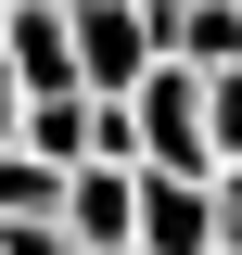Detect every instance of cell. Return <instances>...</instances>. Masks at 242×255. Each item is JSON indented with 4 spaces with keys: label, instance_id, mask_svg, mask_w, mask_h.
<instances>
[{
    "label": "cell",
    "instance_id": "1",
    "mask_svg": "<svg viewBox=\"0 0 242 255\" xmlns=\"http://www.w3.org/2000/svg\"><path fill=\"white\" fill-rule=\"evenodd\" d=\"M127 140H140L153 179H217V153H204V77L191 64H153L127 90Z\"/></svg>",
    "mask_w": 242,
    "mask_h": 255
},
{
    "label": "cell",
    "instance_id": "2",
    "mask_svg": "<svg viewBox=\"0 0 242 255\" xmlns=\"http://www.w3.org/2000/svg\"><path fill=\"white\" fill-rule=\"evenodd\" d=\"M64 38H77V90L90 102H127L153 77V0H64Z\"/></svg>",
    "mask_w": 242,
    "mask_h": 255
},
{
    "label": "cell",
    "instance_id": "3",
    "mask_svg": "<svg viewBox=\"0 0 242 255\" xmlns=\"http://www.w3.org/2000/svg\"><path fill=\"white\" fill-rule=\"evenodd\" d=\"M64 243L77 255H127L140 243V166H77L64 179Z\"/></svg>",
    "mask_w": 242,
    "mask_h": 255
},
{
    "label": "cell",
    "instance_id": "4",
    "mask_svg": "<svg viewBox=\"0 0 242 255\" xmlns=\"http://www.w3.org/2000/svg\"><path fill=\"white\" fill-rule=\"evenodd\" d=\"M0 64H13V90H26V102L77 90V38H64V0H13V13H0Z\"/></svg>",
    "mask_w": 242,
    "mask_h": 255
},
{
    "label": "cell",
    "instance_id": "5",
    "mask_svg": "<svg viewBox=\"0 0 242 255\" xmlns=\"http://www.w3.org/2000/svg\"><path fill=\"white\" fill-rule=\"evenodd\" d=\"M127 255H217V191L140 166V243H127Z\"/></svg>",
    "mask_w": 242,
    "mask_h": 255
},
{
    "label": "cell",
    "instance_id": "6",
    "mask_svg": "<svg viewBox=\"0 0 242 255\" xmlns=\"http://www.w3.org/2000/svg\"><path fill=\"white\" fill-rule=\"evenodd\" d=\"M153 51L191 64V77L242 64V0H153Z\"/></svg>",
    "mask_w": 242,
    "mask_h": 255
},
{
    "label": "cell",
    "instance_id": "7",
    "mask_svg": "<svg viewBox=\"0 0 242 255\" xmlns=\"http://www.w3.org/2000/svg\"><path fill=\"white\" fill-rule=\"evenodd\" d=\"M90 128H102V102H90V90H51V102H26L13 153H38L51 179H77V166H90Z\"/></svg>",
    "mask_w": 242,
    "mask_h": 255
},
{
    "label": "cell",
    "instance_id": "8",
    "mask_svg": "<svg viewBox=\"0 0 242 255\" xmlns=\"http://www.w3.org/2000/svg\"><path fill=\"white\" fill-rule=\"evenodd\" d=\"M13 217H64V179H51L38 153H13V140H0V230H13Z\"/></svg>",
    "mask_w": 242,
    "mask_h": 255
},
{
    "label": "cell",
    "instance_id": "9",
    "mask_svg": "<svg viewBox=\"0 0 242 255\" xmlns=\"http://www.w3.org/2000/svg\"><path fill=\"white\" fill-rule=\"evenodd\" d=\"M204 153L242 166V64H217V77H204Z\"/></svg>",
    "mask_w": 242,
    "mask_h": 255
},
{
    "label": "cell",
    "instance_id": "10",
    "mask_svg": "<svg viewBox=\"0 0 242 255\" xmlns=\"http://www.w3.org/2000/svg\"><path fill=\"white\" fill-rule=\"evenodd\" d=\"M204 191H217V255H242V166H217Z\"/></svg>",
    "mask_w": 242,
    "mask_h": 255
},
{
    "label": "cell",
    "instance_id": "11",
    "mask_svg": "<svg viewBox=\"0 0 242 255\" xmlns=\"http://www.w3.org/2000/svg\"><path fill=\"white\" fill-rule=\"evenodd\" d=\"M0 255H77V243H64V217H13V230H0Z\"/></svg>",
    "mask_w": 242,
    "mask_h": 255
},
{
    "label": "cell",
    "instance_id": "12",
    "mask_svg": "<svg viewBox=\"0 0 242 255\" xmlns=\"http://www.w3.org/2000/svg\"><path fill=\"white\" fill-rule=\"evenodd\" d=\"M13 128H26V90H13V64H0V140H13Z\"/></svg>",
    "mask_w": 242,
    "mask_h": 255
}]
</instances>
